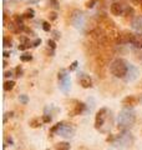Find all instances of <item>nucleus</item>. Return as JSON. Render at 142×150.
<instances>
[{
  "instance_id": "39448f33",
  "label": "nucleus",
  "mask_w": 142,
  "mask_h": 150,
  "mask_svg": "<svg viewBox=\"0 0 142 150\" xmlns=\"http://www.w3.org/2000/svg\"><path fill=\"white\" fill-rule=\"evenodd\" d=\"M87 21L89 19L86 16V14L80 10H75L72 13V15H71V24H72L75 29H77L80 31H85V29L89 26Z\"/></svg>"
},
{
  "instance_id": "1a4fd4ad",
  "label": "nucleus",
  "mask_w": 142,
  "mask_h": 150,
  "mask_svg": "<svg viewBox=\"0 0 142 150\" xmlns=\"http://www.w3.org/2000/svg\"><path fill=\"white\" fill-rule=\"evenodd\" d=\"M85 108H86V105H85L84 103L75 100V101H74V105H72V109H70V110H69V115H70V116L80 115L81 112H84Z\"/></svg>"
},
{
  "instance_id": "2f4dec72",
  "label": "nucleus",
  "mask_w": 142,
  "mask_h": 150,
  "mask_svg": "<svg viewBox=\"0 0 142 150\" xmlns=\"http://www.w3.org/2000/svg\"><path fill=\"white\" fill-rule=\"evenodd\" d=\"M49 18L51 19V20H55L56 18H58V14L56 13H50V15H49Z\"/></svg>"
},
{
  "instance_id": "f704fd0d",
  "label": "nucleus",
  "mask_w": 142,
  "mask_h": 150,
  "mask_svg": "<svg viewBox=\"0 0 142 150\" xmlns=\"http://www.w3.org/2000/svg\"><path fill=\"white\" fill-rule=\"evenodd\" d=\"M131 3H132V4H135V5H141L142 0H131Z\"/></svg>"
},
{
  "instance_id": "aec40b11",
  "label": "nucleus",
  "mask_w": 142,
  "mask_h": 150,
  "mask_svg": "<svg viewBox=\"0 0 142 150\" xmlns=\"http://www.w3.org/2000/svg\"><path fill=\"white\" fill-rule=\"evenodd\" d=\"M4 46L5 48H11V45H13V40H11V38L10 36H8V35H5L4 36Z\"/></svg>"
},
{
  "instance_id": "a878e982",
  "label": "nucleus",
  "mask_w": 142,
  "mask_h": 150,
  "mask_svg": "<svg viewBox=\"0 0 142 150\" xmlns=\"http://www.w3.org/2000/svg\"><path fill=\"white\" fill-rule=\"evenodd\" d=\"M19 100H20V103H21V104H24V105L27 104V101H29V99H27L26 95H20V96H19Z\"/></svg>"
},
{
  "instance_id": "dca6fc26",
  "label": "nucleus",
  "mask_w": 142,
  "mask_h": 150,
  "mask_svg": "<svg viewBox=\"0 0 142 150\" xmlns=\"http://www.w3.org/2000/svg\"><path fill=\"white\" fill-rule=\"evenodd\" d=\"M134 14H135V11H134V9H132L131 6H126V9H125V13H124V15L122 16H125V19H132L134 18Z\"/></svg>"
},
{
  "instance_id": "f257e3e1",
  "label": "nucleus",
  "mask_w": 142,
  "mask_h": 150,
  "mask_svg": "<svg viewBox=\"0 0 142 150\" xmlns=\"http://www.w3.org/2000/svg\"><path fill=\"white\" fill-rule=\"evenodd\" d=\"M136 121V111L132 108H125L118 112L117 116V126L121 130L130 129Z\"/></svg>"
},
{
  "instance_id": "bb28decb",
  "label": "nucleus",
  "mask_w": 142,
  "mask_h": 150,
  "mask_svg": "<svg viewBox=\"0 0 142 150\" xmlns=\"http://www.w3.org/2000/svg\"><path fill=\"white\" fill-rule=\"evenodd\" d=\"M42 29H44L45 31H50V29H51L50 23H47V21H44V23H42Z\"/></svg>"
},
{
  "instance_id": "ddd939ff",
  "label": "nucleus",
  "mask_w": 142,
  "mask_h": 150,
  "mask_svg": "<svg viewBox=\"0 0 142 150\" xmlns=\"http://www.w3.org/2000/svg\"><path fill=\"white\" fill-rule=\"evenodd\" d=\"M79 81H80V85L85 89H89L92 86V79L90 78L89 75L81 74V76H79Z\"/></svg>"
},
{
  "instance_id": "5701e85b",
  "label": "nucleus",
  "mask_w": 142,
  "mask_h": 150,
  "mask_svg": "<svg viewBox=\"0 0 142 150\" xmlns=\"http://www.w3.org/2000/svg\"><path fill=\"white\" fill-rule=\"evenodd\" d=\"M96 3H97V0H87V1L85 3V6H86L87 9H92Z\"/></svg>"
},
{
  "instance_id": "423d86ee",
  "label": "nucleus",
  "mask_w": 142,
  "mask_h": 150,
  "mask_svg": "<svg viewBox=\"0 0 142 150\" xmlns=\"http://www.w3.org/2000/svg\"><path fill=\"white\" fill-rule=\"evenodd\" d=\"M58 79H59V88L60 90L67 94L71 89V79H70V75H69V70L66 69H61L59 74H58Z\"/></svg>"
},
{
  "instance_id": "72a5a7b5",
  "label": "nucleus",
  "mask_w": 142,
  "mask_h": 150,
  "mask_svg": "<svg viewBox=\"0 0 142 150\" xmlns=\"http://www.w3.org/2000/svg\"><path fill=\"white\" fill-rule=\"evenodd\" d=\"M4 76H5V78L13 76V71H11V70H10V71H5V73H4Z\"/></svg>"
},
{
  "instance_id": "4be33fe9",
  "label": "nucleus",
  "mask_w": 142,
  "mask_h": 150,
  "mask_svg": "<svg viewBox=\"0 0 142 150\" xmlns=\"http://www.w3.org/2000/svg\"><path fill=\"white\" fill-rule=\"evenodd\" d=\"M20 60H21V62H24V63L31 62V60H32V56H31V55H29V54H24V55H21V56H20Z\"/></svg>"
},
{
  "instance_id": "473e14b6",
  "label": "nucleus",
  "mask_w": 142,
  "mask_h": 150,
  "mask_svg": "<svg viewBox=\"0 0 142 150\" xmlns=\"http://www.w3.org/2000/svg\"><path fill=\"white\" fill-rule=\"evenodd\" d=\"M41 44V39H36L34 43H32V46H39Z\"/></svg>"
},
{
  "instance_id": "c85d7f7f",
  "label": "nucleus",
  "mask_w": 142,
  "mask_h": 150,
  "mask_svg": "<svg viewBox=\"0 0 142 150\" xmlns=\"http://www.w3.org/2000/svg\"><path fill=\"white\" fill-rule=\"evenodd\" d=\"M77 64H79V63L76 62V60H75V62H72V63H71L70 68H69V71H74V70L77 68Z\"/></svg>"
},
{
  "instance_id": "20e7f679",
  "label": "nucleus",
  "mask_w": 142,
  "mask_h": 150,
  "mask_svg": "<svg viewBox=\"0 0 142 150\" xmlns=\"http://www.w3.org/2000/svg\"><path fill=\"white\" fill-rule=\"evenodd\" d=\"M112 144L117 150H127L134 144V137L131 135V133L125 131V133H122L121 135H117V137L112 140Z\"/></svg>"
},
{
  "instance_id": "2eb2a0df",
  "label": "nucleus",
  "mask_w": 142,
  "mask_h": 150,
  "mask_svg": "<svg viewBox=\"0 0 142 150\" xmlns=\"http://www.w3.org/2000/svg\"><path fill=\"white\" fill-rule=\"evenodd\" d=\"M131 44L135 46L136 49H142V34H134V38H132Z\"/></svg>"
},
{
  "instance_id": "a211bd4d",
  "label": "nucleus",
  "mask_w": 142,
  "mask_h": 150,
  "mask_svg": "<svg viewBox=\"0 0 142 150\" xmlns=\"http://www.w3.org/2000/svg\"><path fill=\"white\" fill-rule=\"evenodd\" d=\"M14 86H15V81H14V80H6L5 83H4V90H5V91L13 90Z\"/></svg>"
},
{
  "instance_id": "412c9836",
  "label": "nucleus",
  "mask_w": 142,
  "mask_h": 150,
  "mask_svg": "<svg viewBox=\"0 0 142 150\" xmlns=\"http://www.w3.org/2000/svg\"><path fill=\"white\" fill-rule=\"evenodd\" d=\"M40 125H41V121H40V119L35 118V119L30 120V126H31V128H39Z\"/></svg>"
},
{
  "instance_id": "c9c22d12",
  "label": "nucleus",
  "mask_w": 142,
  "mask_h": 150,
  "mask_svg": "<svg viewBox=\"0 0 142 150\" xmlns=\"http://www.w3.org/2000/svg\"><path fill=\"white\" fill-rule=\"evenodd\" d=\"M54 35H55V39H60V35L58 31H54Z\"/></svg>"
},
{
  "instance_id": "58836bf2",
  "label": "nucleus",
  "mask_w": 142,
  "mask_h": 150,
  "mask_svg": "<svg viewBox=\"0 0 142 150\" xmlns=\"http://www.w3.org/2000/svg\"><path fill=\"white\" fill-rule=\"evenodd\" d=\"M140 6H141V10H142V3H141V5H140Z\"/></svg>"
},
{
  "instance_id": "e433bc0d",
  "label": "nucleus",
  "mask_w": 142,
  "mask_h": 150,
  "mask_svg": "<svg viewBox=\"0 0 142 150\" xmlns=\"http://www.w3.org/2000/svg\"><path fill=\"white\" fill-rule=\"evenodd\" d=\"M10 56V53H8V51H4V58H9Z\"/></svg>"
},
{
  "instance_id": "7c9ffc66",
  "label": "nucleus",
  "mask_w": 142,
  "mask_h": 150,
  "mask_svg": "<svg viewBox=\"0 0 142 150\" xmlns=\"http://www.w3.org/2000/svg\"><path fill=\"white\" fill-rule=\"evenodd\" d=\"M42 121H44V123H50L51 121V116L50 115H42Z\"/></svg>"
},
{
  "instance_id": "6e6552de",
  "label": "nucleus",
  "mask_w": 142,
  "mask_h": 150,
  "mask_svg": "<svg viewBox=\"0 0 142 150\" xmlns=\"http://www.w3.org/2000/svg\"><path fill=\"white\" fill-rule=\"evenodd\" d=\"M132 38H134V33H131L129 30H125V31L120 33V35H118L116 43L117 44H121V45L122 44H131Z\"/></svg>"
},
{
  "instance_id": "cd10ccee",
  "label": "nucleus",
  "mask_w": 142,
  "mask_h": 150,
  "mask_svg": "<svg viewBox=\"0 0 142 150\" xmlns=\"http://www.w3.org/2000/svg\"><path fill=\"white\" fill-rule=\"evenodd\" d=\"M30 46H32V44H20L19 45V50H26V49H29Z\"/></svg>"
},
{
  "instance_id": "b1692460",
  "label": "nucleus",
  "mask_w": 142,
  "mask_h": 150,
  "mask_svg": "<svg viewBox=\"0 0 142 150\" xmlns=\"http://www.w3.org/2000/svg\"><path fill=\"white\" fill-rule=\"evenodd\" d=\"M49 5L51 8H54V9H59V3H58V0H49Z\"/></svg>"
},
{
  "instance_id": "9d476101",
  "label": "nucleus",
  "mask_w": 142,
  "mask_h": 150,
  "mask_svg": "<svg viewBox=\"0 0 142 150\" xmlns=\"http://www.w3.org/2000/svg\"><path fill=\"white\" fill-rule=\"evenodd\" d=\"M125 9H126V6L124 5V4H121V3H118V1H115V3H112V4H111L110 11H111L112 15L120 16V15H124Z\"/></svg>"
},
{
  "instance_id": "c756f323",
  "label": "nucleus",
  "mask_w": 142,
  "mask_h": 150,
  "mask_svg": "<svg viewBox=\"0 0 142 150\" xmlns=\"http://www.w3.org/2000/svg\"><path fill=\"white\" fill-rule=\"evenodd\" d=\"M47 45H49V48H51L53 50L56 48V44H55V41H54L53 39H49V40H47Z\"/></svg>"
},
{
  "instance_id": "393cba45",
  "label": "nucleus",
  "mask_w": 142,
  "mask_h": 150,
  "mask_svg": "<svg viewBox=\"0 0 142 150\" xmlns=\"http://www.w3.org/2000/svg\"><path fill=\"white\" fill-rule=\"evenodd\" d=\"M21 75H22V69H21L20 65H19V67L15 68V76H16V78H20Z\"/></svg>"
},
{
  "instance_id": "4468645a",
  "label": "nucleus",
  "mask_w": 142,
  "mask_h": 150,
  "mask_svg": "<svg viewBox=\"0 0 142 150\" xmlns=\"http://www.w3.org/2000/svg\"><path fill=\"white\" fill-rule=\"evenodd\" d=\"M131 28L134 30H136L138 34H142V16H136L132 19Z\"/></svg>"
},
{
  "instance_id": "f8f14e48",
  "label": "nucleus",
  "mask_w": 142,
  "mask_h": 150,
  "mask_svg": "<svg viewBox=\"0 0 142 150\" xmlns=\"http://www.w3.org/2000/svg\"><path fill=\"white\" fill-rule=\"evenodd\" d=\"M138 75V70H137L136 67L134 65H129V71H127V75H126V81H134L135 79L137 78Z\"/></svg>"
},
{
  "instance_id": "f03ea898",
  "label": "nucleus",
  "mask_w": 142,
  "mask_h": 150,
  "mask_svg": "<svg viewBox=\"0 0 142 150\" xmlns=\"http://www.w3.org/2000/svg\"><path fill=\"white\" fill-rule=\"evenodd\" d=\"M129 65L130 64L127 63L125 59H121V58L115 59L110 64V71L113 76H116V78H120V79L126 78L127 71H129Z\"/></svg>"
},
{
  "instance_id": "4c0bfd02",
  "label": "nucleus",
  "mask_w": 142,
  "mask_h": 150,
  "mask_svg": "<svg viewBox=\"0 0 142 150\" xmlns=\"http://www.w3.org/2000/svg\"><path fill=\"white\" fill-rule=\"evenodd\" d=\"M32 1H34V3H36V1H39V0H32Z\"/></svg>"
},
{
  "instance_id": "6ab92c4d",
  "label": "nucleus",
  "mask_w": 142,
  "mask_h": 150,
  "mask_svg": "<svg viewBox=\"0 0 142 150\" xmlns=\"http://www.w3.org/2000/svg\"><path fill=\"white\" fill-rule=\"evenodd\" d=\"M35 15V11H34V9H26L25 13L22 14V16L24 18H26V19H32Z\"/></svg>"
},
{
  "instance_id": "f3484780",
  "label": "nucleus",
  "mask_w": 142,
  "mask_h": 150,
  "mask_svg": "<svg viewBox=\"0 0 142 150\" xmlns=\"http://www.w3.org/2000/svg\"><path fill=\"white\" fill-rule=\"evenodd\" d=\"M55 150H70V144L66 142H61L55 145Z\"/></svg>"
},
{
  "instance_id": "0eeeda50",
  "label": "nucleus",
  "mask_w": 142,
  "mask_h": 150,
  "mask_svg": "<svg viewBox=\"0 0 142 150\" xmlns=\"http://www.w3.org/2000/svg\"><path fill=\"white\" fill-rule=\"evenodd\" d=\"M107 116H108V110L106 108H101V109L96 112V116H95V128L102 131V129H103L102 126L105 124Z\"/></svg>"
},
{
  "instance_id": "7ed1b4c3",
  "label": "nucleus",
  "mask_w": 142,
  "mask_h": 150,
  "mask_svg": "<svg viewBox=\"0 0 142 150\" xmlns=\"http://www.w3.org/2000/svg\"><path fill=\"white\" fill-rule=\"evenodd\" d=\"M55 133L58 135H60V137L69 139V138H72L75 135L76 128H75L72 124H67V123H64L63 121V123H58L51 128L50 134H55Z\"/></svg>"
},
{
  "instance_id": "9b49d317",
  "label": "nucleus",
  "mask_w": 142,
  "mask_h": 150,
  "mask_svg": "<svg viewBox=\"0 0 142 150\" xmlns=\"http://www.w3.org/2000/svg\"><path fill=\"white\" fill-rule=\"evenodd\" d=\"M137 103H138V98L135 96V95H129L122 100V105L125 108H132V106L137 105Z\"/></svg>"
}]
</instances>
